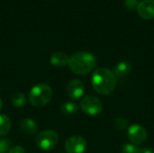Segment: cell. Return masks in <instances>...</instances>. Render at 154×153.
<instances>
[{
	"label": "cell",
	"mask_w": 154,
	"mask_h": 153,
	"mask_svg": "<svg viewBox=\"0 0 154 153\" xmlns=\"http://www.w3.org/2000/svg\"><path fill=\"white\" fill-rule=\"evenodd\" d=\"M81 110L88 115H97L101 113L103 104L101 100L95 96H87L80 102Z\"/></svg>",
	"instance_id": "obj_5"
},
{
	"label": "cell",
	"mask_w": 154,
	"mask_h": 153,
	"mask_svg": "<svg viewBox=\"0 0 154 153\" xmlns=\"http://www.w3.org/2000/svg\"><path fill=\"white\" fill-rule=\"evenodd\" d=\"M2 106H3V103H2V100L0 99V110L2 109Z\"/></svg>",
	"instance_id": "obj_22"
},
{
	"label": "cell",
	"mask_w": 154,
	"mask_h": 153,
	"mask_svg": "<svg viewBox=\"0 0 154 153\" xmlns=\"http://www.w3.org/2000/svg\"><path fill=\"white\" fill-rule=\"evenodd\" d=\"M115 125L118 130L124 131L128 126V120L124 118V117H118L115 121Z\"/></svg>",
	"instance_id": "obj_18"
},
{
	"label": "cell",
	"mask_w": 154,
	"mask_h": 153,
	"mask_svg": "<svg viewBox=\"0 0 154 153\" xmlns=\"http://www.w3.org/2000/svg\"><path fill=\"white\" fill-rule=\"evenodd\" d=\"M94 90L100 95H110L116 87V77L114 72L106 68L97 69L91 78Z\"/></svg>",
	"instance_id": "obj_1"
},
{
	"label": "cell",
	"mask_w": 154,
	"mask_h": 153,
	"mask_svg": "<svg viewBox=\"0 0 154 153\" xmlns=\"http://www.w3.org/2000/svg\"><path fill=\"white\" fill-rule=\"evenodd\" d=\"M125 4L128 9L133 10V9L137 8L139 5V0H125Z\"/></svg>",
	"instance_id": "obj_19"
},
{
	"label": "cell",
	"mask_w": 154,
	"mask_h": 153,
	"mask_svg": "<svg viewBox=\"0 0 154 153\" xmlns=\"http://www.w3.org/2000/svg\"><path fill=\"white\" fill-rule=\"evenodd\" d=\"M140 153H154V151L152 148H143L140 149Z\"/></svg>",
	"instance_id": "obj_21"
},
{
	"label": "cell",
	"mask_w": 154,
	"mask_h": 153,
	"mask_svg": "<svg viewBox=\"0 0 154 153\" xmlns=\"http://www.w3.org/2000/svg\"><path fill=\"white\" fill-rule=\"evenodd\" d=\"M87 141L79 135L69 137L65 142V150L68 153H83L87 149Z\"/></svg>",
	"instance_id": "obj_7"
},
{
	"label": "cell",
	"mask_w": 154,
	"mask_h": 153,
	"mask_svg": "<svg viewBox=\"0 0 154 153\" xmlns=\"http://www.w3.org/2000/svg\"><path fill=\"white\" fill-rule=\"evenodd\" d=\"M79 109L78 105L75 102L72 101H67L64 102L61 106H60V111L67 115H74Z\"/></svg>",
	"instance_id": "obj_14"
},
{
	"label": "cell",
	"mask_w": 154,
	"mask_h": 153,
	"mask_svg": "<svg viewBox=\"0 0 154 153\" xmlns=\"http://www.w3.org/2000/svg\"><path fill=\"white\" fill-rule=\"evenodd\" d=\"M8 153H25L24 151V149L22 147V146H19V145H16V146H14L12 147Z\"/></svg>",
	"instance_id": "obj_20"
},
{
	"label": "cell",
	"mask_w": 154,
	"mask_h": 153,
	"mask_svg": "<svg viewBox=\"0 0 154 153\" xmlns=\"http://www.w3.org/2000/svg\"><path fill=\"white\" fill-rule=\"evenodd\" d=\"M85 92L84 84L79 79H72L67 86V94L72 99H79Z\"/></svg>",
	"instance_id": "obj_9"
},
{
	"label": "cell",
	"mask_w": 154,
	"mask_h": 153,
	"mask_svg": "<svg viewBox=\"0 0 154 153\" xmlns=\"http://www.w3.org/2000/svg\"><path fill=\"white\" fill-rule=\"evenodd\" d=\"M12 142L7 138L0 139V153H8L12 148Z\"/></svg>",
	"instance_id": "obj_16"
},
{
	"label": "cell",
	"mask_w": 154,
	"mask_h": 153,
	"mask_svg": "<svg viewBox=\"0 0 154 153\" xmlns=\"http://www.w3.org/2000/svg\"><path fill=\"white\" fill-rule=\"evenodd\" d=\"M11 129V120L5 115H0V136L6 135Z\"/></svg>",
	"instance_id": "obj_13"
},
{
	"label": "cell",
	"mask_w": 154,
	"mask_h": 153,
	"mask_svg": "<svg viewBox=\"0 0 154 153\" xmlns=\"http://www.w3.org/2000/svg\"><path fill=\"white\" fill-rule=\"evenodd\" d=\"M122 153H140V148L133 143H127L123 146Z\"/></svg>",
	"instance_id": "obj_17"
},
{
	"label": "cell",
	"mask_w": 154,
	"mask_h": 153,
	"mask_svg": "<svg viewBox=\"0 0 154 153\" xmlns=\"http://www.w3.org/2000/svg\"><path fill=\"white\" fill-rule=\"evenodd\" d=\"M51 87L45 83H40L33 86L29 93L30 103L35 107H42L46 106L51 101Z\"/></svg>",
	"instance_id": "obj_3"
},
{
	"label": "cell",
	"mask_w": 154,
	"mask_h": 153,
	"mask_svg": "<svg viewBox=\"0 0 154 153\" xmlns=\"http://www.w3.org/2000/svg\"><path fill=\"white\" fill-rule=\"evenodd\" d=\"M11 102L15 107H22L26 103V97L23 93H15L12 96Z\"/></svg>",
	"instance_id": "obj_15"
},
{
	"label": "cell",
	"mask_w": 154,
	"mask_h": 153,
	"mask_svg": "<svg viewBox=\"0 0 154 153\" xmlns=\"http://www.w3.org/2000/svg\"><path fill=\"white\" fill-rule=\"evenodd\" d=\"M69 67L77 75H87L95 69L97 64L96 57L89 52L79 51L73 54L69 60Z\"/></svg>",
	"instance_id": "obj_2"
},
{
	"label": "cell",
	"mask_w": 154,
	"mask_h": 153,
	"mask_svg": "<svg viewBox=\"0 0 154 153\" xmlns=\"http://www.w3.org/2000/svg\"><path fill=\"white\" fill-rule=\"evenodd\" d=\"M127 135L131 143L138 146L146 142L148 134L146 129L143 126L139 124H134L129 127Z\"/></svg>",
	"instance_id": "obj_6"
},
{
	"label": "cell",
	"mask_w": 154,
	"mask_h": 153,
	"mask_svg": "<svg viewBox=\"0 0 154 153\" xmlns=\"http://www.w3.org/2000/svg\"><path fill=\"white\" fill-rule=\"evenodd\" d=\"M69 58L68 57V55L64 52L61 51H55L51 54L50 61L51 63L54 66V67H64L69 63Z\"/></svg>",
	"instance_id": "obj_10"
},
{
	"label": "cell",
	"mask_w": 154,
	"mask_h": 153,
	"mask_svg": "<svg viewBox=\"0 0 154 153\" xmlns=\"http://www.w3.org/2000/svg\"><path fill=\"white\" fill-rule=\"evenodd\" d=\"M139 15L144 20H152L154 18V0H143L139 2L137 6Z\"/></svg>",
	"instance_id": "obj_8"
},
{
	"label": "cell",
	"mask_w": 154,
	"mask_h": 153,
	"mask_svg": "<svg viewBox=\"0 0 154 153\" xmlns=\"http://www.w3.org/2000/svg\"><path fill=\"white\" fill-rule=\"evenodd\" d=\"M59 142V135L54 130H45L38 133L35 138L36 146L44 151L54 149Z\"/></svg>",
	"instance_id": "obj_4"
},
{
	"label": "cell",
	"mask_w": 154,
	"mask_h": 153,
	"mask_svg": "<svg viewBox=\"0 0 154 153\" xmlns=\"http://www.w3.org/2000/svg\"><path fill=\"white\" fill-rule=\"evenodd\" d=\"M20 127H21V130L28 135L35 134L38 130V126L36 123L30 118L23 119L20 123Z\"/></svg>",
	"instance_id": "obj_12"
},
{
	"label": "cell",
	"mask_w": 154,
	"mask_h": 153,
	"mask_svg": "<svg viewBox=\"0 0 154 153\" xmlns=\"http://www.w3.org/2000/svg\"><path fill=\"white\" fill-rule=\"evenodd\" d=\"M132 69L133 68L131 63L128 61H121L115 67L114 74L116 78H125L131 73Z\"/></svg>",
	"instance_id": "obj_11"
}]
</instances>
